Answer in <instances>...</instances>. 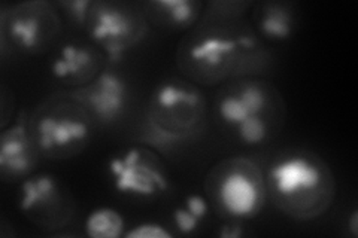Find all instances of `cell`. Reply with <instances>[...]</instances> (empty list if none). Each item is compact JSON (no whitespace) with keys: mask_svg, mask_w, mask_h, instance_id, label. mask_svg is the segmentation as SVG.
I'll list each match as a JSON object with an SVG mask.
<instances>
[{"mask_svg":"<svg viewBox=\"0 0 358 238\" xmlns=\"http://www.w3.org/2000/svg\"><path fill=\"white\" fill-rule=\"evenodd\" d=\"M130 30V22L127 17L117 9H102L96 17V24L93 26V35L97 40L105 42L106 47L112 51H118L120 39L126 38Z\"/></svg>","mask_w":358,"mask_h":238,"instance_id":"cell-7","label":"cell"},{"mask_svg":"<svg viewBox=\"0 0 358 238\" xmlns=\"http://www.w3.org/2000/svg\"><path fill=\"white\" fill-rule=\"evenodd\" d=\"M220 200L233 216H251L260 207L262 191L259 182L245 172H231L222 180Z\"/></svg>","mask_w":358,"mask_h":238,"instance_id":"cell-3","label":"cell"},{"mask_svg":"<svg viewBox=\"0 0 358 238\" xmlns=\"http://www.w3.org/2000/svg\"><path fill=\"white\" fill-rule=\"evenodd\" d=\"M90 63V57L85 51L78 50L75 47H67L63 50L62 59H59L54 64V73L59 77H66L78 73Z\"/></svg>","mask_w":358,"mask_h":238,"instance_id":"cell-11","label":"cell"},{"mask_svg":"<svg viewBox=\"0 0 358 238\" xmlns=\"http://www.w3.org/2000/svg\"><path fill=\"white\" fill-rule=\"evenodd\" d=\"M126 87L121 79L112 73L99 77L96 85L90 88L87 101L96 115L102 119H114L124 107Z\"/></svg>","mask_w":358,"mask_h":238,"instance_id":"cell-4","label":"cell"},{"mask_svg":"<svg viewBox=\"0 0 358 238\" xmlns=\"http://www.w3.org/2000/svg\"><path fill=\"white\" fill-rule=\"evenodd\" d=\"M87 131L84 122L71 118L47 117L38 124L39 144L43 149L64 147L72 142L83 140L87 135Z\"/></svg>","mask_w":358,"mask_h":238,"instance_id":"cell-5","label":"cell"},{"mask_svg":"<svg viewBox=\"0 0 358 238\" xmlns=\"http://www.w3.org/2000/svg\"><path fill=\"white\" fill-rule=\"evenodd\" d=\"M245 110L248 112L250 117H257L263 110L264 106V94L259 87L250 85L243 88L241 94H238Z\"/></svg>","mask_w":358,"mask_h":238,"instance_id":"cell-16","label":"cell"},{"mask_svg":"<svg viewBox=\"0 0 358 238\" xmlns=\"http://www.w3.org/2000/svg\"><path fill=\"white\" fill-rule=\"evenodd\" d=\"M127 238H171L172 234L157 223H142L126 232Z\"/></svg>","mask_w":358,"mask_h":238,"instance_id":"cell-18","label":"cell"},{"mask_svg":"<svg viewBox=\"0 0 358 238\" xmlns=\"http://www.w3.org/2000/svg\"><path fill=\"white\" fill-rule=\"evenodd\" d=\"M124 228L121 214L112 209H97L88 214L85 231L93 238H117Z\"/></svg>","mask_w":358,"mask_h":238,"instance_id":"cell-8","label":"cell"},{"mask_svg":"<svg viewBox=\"0 0 358 238\" xmlns=\"http://www.w3.org/2000/svg\"><path fill=\"white\" fill-rule=\"evenodd\" d=\"M159 5L167 9V13L175 22H188L196 15L194 3L185 2V0H167V2H160Z\"/></svg>","mask_w":358,"mask_h":238,"instance_id":"cell-17","label":"cell"},{"mask_svg":"<svg viewBox=\"0 0 358 238\" xmlns=\"http://www.w3.org/2000/svg\"><path fill=\"white\" fill-rule=\"evenodd\" d=\"M238 131H239L241 139L248 144H257L263 142L267 133L266 124L263 122L262 118H259V115L250 117L245 121H242L238 126Z\"/></svg>","mask_w":358,"mask_h":238,"instance_id":"cell-14","label":"cell"},{"mask_svg":"<svg viewBox=\"0 0 358 238\" xmlns=\"http://www.w3.org/2000/svg\"><path fill=\"white\" fill-rule=\"evenodd\" d=\"M350 230L352 232L354 237L358 235V214H357V210L352 211L351 214V221H350Z\"/></svg>","mask_w":358,"mask_h":238,"instance_id":"cell-21","label":"cell"},{"mask_svg":"<svg viewBox=\"0 0 358 238\" xmlns=\"http://www.w3.org/2000/svg\"><path fill=\"white\" fill-rule=\"evenodd\" d=\"M0 165L14 174L24 173L30 168V152L24 131L15 128L3 134L0 144Z\"/></svg>","mask_w":358,"mask_h":238,"instance_id":"cell-6","label":"cell"},{"mask_svg":"<svg viewBox=\"0 0 358 238\" xmlns=\"http://www.w3.org/2000/svg\"><path fill=\"white\" fill-rule=\"evenodd\" d=\"M110 172L115 176V185L122 192L138 195H152L166 188V179L159 170L142 161L139 151L133 149L124 158L110 163Z\"/></svg>","mask_w":358,"mask_h":238,"instance_id":"cell-2","label":"cell"},{"mask_svg":"<svg viewBox=\"0 0 358 238\" xmlns=\"http://www.w3.org/2000/svg\"><path fill=\"white\" fill-rule=\"evenodd\" d=\"M175 223L178 226V230L182 234H188L196 230V226L200 219H197L192 211H188L185 207L184 209H176L173 213Z\"/></svg>","mask_w":358,"mask_h":238,"instance_id":"cell-19","label":"cell"},{"mask_svg":"<svg viewBox=\"0 0 358 238\" xmlns=\"http://www.w3.org/2000/svg\"><path fill=\"white\" fill-rule=\"evenodd\" d=\"M55 185L51 177H38L35 180H29V182L22 186V201L21 206L24 210H29L35 206H41L43 201L51 200L54 195Z\"/></svg>","mask_w":358,"mask_h":238,"instance_id":"cell-9","label":"cell"},{"mask_svg":"<svg viewBox=\"0 0 358 238\" xmlns=\"http://www.w3.org/2000/svg\"><path fill=\"white\" fill-rule=\"evenodd\" d=\"M10 33L22 47H35L39 38V24L35 18H18L10 24Z\"/></svg>","mask_w":358,"mask_h":238,"instance_id":"cell-13","label":"cell"},{"mask_svg":"<svg viewBox=\"0 0 358 238\" xmlns=\"http://www.w3.org/2000/svg\"><path fill=\"white\" fill-rule=\"evenodd\" d=\"M220 115L224 121L233 124V126H239L242 121L250 118L248 112L245 110L239 96H229L226 98H222L220 105Z\"/></svg>","mask_w":358,"mask_h":238,"instance_id":"cell-15","label":"cell"},{"mask_svg":"<svg viewBox=\"0 0 358 238\" xmlns=\"http://www.w3.org/2000/svg\"><path fill=\"white\" fill-rule=\"evenodd\" d=\"M185 209L192 211L197 219H201L206 216L208 213V204L200 195H189L185 201Z\"/></svg>","mask_w":358,"mask_h":238,"instance_id":"cell-20","label":"cell"},{"mask_svg":"<svg viewBox=\"0 0 358 238\" xmlns=\"http://www.w3.org/2000/svg\"><path fill=\"white\" fill-rule=\"evenodd\" d=\"M273 189L285 200L305 198L322 184L320 167L306 156H289L271 170Z\"/></svg>","mask_w":358,"mask_h":238,"instance_id":"cell-1","label":"cell"},{"mask_svg":"<svg viewBox=\"0 0 358 238\" xmlns=\"http://www.w3.org/2000/svg\"><path fill=\"white\" fill-rule=\"evenodd\" d=\"M260 29L268 38L285 39L289 35L291 21L285 10L272 9L264 14L260 22Z\"/></svg>","mask_w":358,"mask_h":238,"instance_id":"cell-12","label":"cell"},{"mask_svg":"<svg viewBox=\"0 0 358 238\" xmlns=\"http://www.w3.org/2000/svg\"><path fill=\"white\" fill-rule=\"evenodd\" d=\"M231 50H233L231 42L226 39H220V38H209L193 48V57L205 63L215 64L221 61L224 55L231 52Z\"/></svg>","mask_w":358,"mask_h":238,"instance_id":"cell-10","label":"cell"}]
</instances>
